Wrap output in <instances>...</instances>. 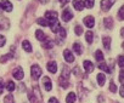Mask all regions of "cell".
Segmentation results:
<instances>
[{
    "instance_id": "obj_1",
    "label": "cell",
    "mask_w": 124,
    "mask_h": 103,
    "mask_svg": "<svg viewBox=\"0 0 124 103\" xmlns=\"http://www.w3.org/2000/svg\"><path fill=\"white\" fill-rule=\"evenodd\" d=\"M41 68L38 66V64H33L32 68H31V75L33 78V80H38L40 76H41Z\"/></svg>"
},
{
    "instance_id": "obj_2",
    "label": "cell",
    "mask_w": 124,
    "mask_h": 103,
    "mask_svg": "<svg viewBox=\"0 0 124 103\" xmlns=\"http://www.w3.org/2000/svg\"><path fill=\"white\" fill-rule=\"evenodd\" d=\"M114 3H116V0H101V3H100L101 10L102 11H108L113 6Z\"/></svg>"
},
{
    "instance_id": "obj_3",
    "label": "cell",
    "mask_w": 124,
    "mask_h": 103,
    "mask_svg": "<svg viewBox=\"0 0 124 103\" xmlns=\"http://www.w3.org/2000/svg\"><path fill=\"white\" fill-rule=\"evenodd\" d=\"M0 9L6 11V12H11L12 11V4L9 0H1V1H0Z\"/></svg>"
},
{
    "instance_id": "obj_4",
    "label": "cell",
    "mask_w": 124,
    "mask_h": 103,
    "mask_svg": "<svg viewBox=\"0 0 124 103\" xmlns=\"http://www.w3.org/2000/svg\"><path fill=\"white\" fill-rule=\"evenodd\" d=\"M12 75H14L15 79H17V80H22L23 76H24V72H23V69H22L21 67H17V68L14 69Z\"/></svg>"
},
{
    "instance_id": "obj_5",
    "label": "cell",
    "mask_w": 124,
    "mask_h": 103,
    "mask_svg": "<svg viewBox=\"0 0 124 103\" xmlns=\"http://www.w3.org/2000/svg\"><path fill=\"white\" fill-rule=\"evenodd\" d=\"M72 17H73L72 11H71L70 9H65L63 12H62V20H63L65 22H68V21L72 20Z\"/></svg>"
},
{
    "instance_id": "obj_6",
    "label": "cell",
    "mask_w": 124,
    "mask_h": 103,
    "mask_svg": "<svg viewBox=\"0 0 124 103\" xmlns=\"http://www.w3.org/2000/svg\"><path fill=\"white\" fill-rule=\"evenodd\" d=\"M45 18L49 20V23L54 22V21L57 20V12L56 11H46L45 12Z\"/></svg>"
},
{
    "instance_id": "obj_7",
    "label": "cell",
    "mask_w": 124,
    "mask_h": 103,
    "mask_svg": "<svg viewBox=\"0 0 124 103\" xmlns=\"http://www.w3.org/2000/svg\"><path fill=\"white\" fill-rule=\"evenodd\" d=\"M84 24H85L88 28H93V27L95 26V20H94V17H93V16H86V17L84 18Z\"/></svg>"
},
{
    "instance_id": "obj_8",
    "label": "cell",
    "mask_w": 124,
    "mask_h": 103,
    "mask_svg": "<svg viewBox=\"0 0 124 103\" xmlns=\"http://www.w3.org/2000/svg\"><path fill=\"white\" fill-rule=\"evenodd\" d=\"M63 56H65V60H66L68 63L74 62V56L72 55V52H71L70 50H65V51H63Z\"/></svg>"
},
{
    "instance_id": "obj_9",
    "label": "cell",
    "mask_w": 124,
    "mask_h": 103,
    "mask_svg": "<svg viewBox=\"0 0 124 103\" xmlns=\"http://www.w3.org/2000/svg\"><path fill=\"white\" fill-rule=\"evenodd\" d=\"M73 6H74V9L77 11H83V9L85 6V3L82 1V0H74V1H73Z\"/></svg>"
},
{
    "instance_id": "obj_10",
    "label": "cell",
    "mask_w": 124,
    "mask_h": 103,
    "mask_svg": "<svg viewBox=\"0 0 124 103\" xmlns=\"http://www.w3.org/2000/svg\"><path fill=\"white\" fill-rule=\"evenodd\" d=\"M43 84H44V87H45L46 91H51V89H52V84H51L50 78L44 76V78H43Z\"/></svg>"
},
{
    "instance_id": "obj_11",
    "label": "cell",
    "mask_w": 124,
    "mask_h": 103,
    "mask_svg": "<svg viewBox=\"0 0 124 103\" xmlns=\"http://www.w3.org/2000/svg\"><path fill=\"white\" fill-rule=\"evenodd\" d=\"M49 26H50V28H51V32H54V33H57V32L60 30V28H61V26H60V23H58L57 20L54 21V22H50Z\"/></svg>"
},
{
    "instance_id": "obj_12",
    "label": "cell",
    "mask_w": 124,
    "mask_h": 103,
    "mask_svg": "<svg viewBox=\"0 0 124 103\" xmlns=\"http://www.w3.org/2000/svg\"><path fill=\"white\" fill-rule=\"evenodd\" d=\"M83 66H84V69H85L86 73H91V72L94 70V64H93L90 61H84Z\"/></svg>"
},
{
    "instance_id": "obj_13",
    "label": "cell",
    "mask_w": 124,
    "mask_h": 103,
    "mask_svg": "<svg viewBox=\"0 0 124 103\" xmlns=\"http://www.w3.org/2000/svg\"><path fill=\"white\" fill-rule=\"evenodd\" d=\"M47 70L50 72V73H56L57 72V64H56V62H54V61H51V62H49L47 63Z\"/></svg>"
},
{
    "instance_id": "obj_14",
    "label": "cell",
    "mask_w": 124,
    "mask_h": 103,
    "mask_svg": "<svg viewBox=\"0 0 124 103\" xmlns=\"http://www.w3.org/2000/svg\"><path fill=\"white\" fill-rule=\"evenodd\" d=\"M22 47H23V50L26 51V52H32V45H31V42L28 40H23L22 41Z\"/></svg>"
},
{
    "instance_id": "obj_15",
    "label": "cell",
    "mask_w": 124,
    "mask_h": 103,
    "mask_svg": "<svg viewBox=\"0 0 124 103\" xmlns=\"http://www.w3.org/2000/svg\"><path fill=\"white\" fill-rule=\"evenodd\" d=\"M103 24H105V27L107 29H111L113 27V20H112V17H106L103 20Z\"/></svg>"
},
{
    "instance_id": "obj_16",
    "label": "cell",
    "mask_w": 124,
    "mask_h": 103,
    "mask_svg": "<svg viewBox=\"0 0 124 103\" xmlns=\"http://www.w3.org/2000/svg\"><path fill=\"white\" fill-rule=\"evenodd\" d=\"M35 38H37L38 40H40V41H44V40L46 39V36H45V33H44L43 30H40V29L35 30Z\"/></svg>"
},
{
    "instance_id": "obj_17",
    "label": "cell",
    "mask_w": 124,
    "mask_h": 103,
    "mask_svg": "<svg viewBox=\"0 0 124 103\" xmlns=\"http://www.w3.org/2000/svg\"><path fill=\"white\" fill-rule=\"evenodd\" d=\"M52 46H54V42H52V40L51 39H49V38H46L44 41H43V47L44 48H52Z\"/></svg>"
},
{
    "instance_id": "obj_18",
    "label": "cell",
    "mask_w": 124,
    "mask_h": 103,
    "mask_svg": "<svg viewBox=\"0 0 124 103\" xmlns=\"http://www.w3.org/2000/svg\"><path fill=\"white\" fill-rule=\"evenodd\" d=\"M102 42H103V46H105V48H106L107 51H109V50H111V38H108V36H105V38L102 39Z\"/></svg>"
},
{
    "instance_id": "obj_19",
    "label": "cell",
    "mask_w": 124,
    "mask_h": 103,
    "mask_svg": "<svg viewBox=\"0 0 124 103\" xmlns=\"http://www.w3.org/2000/svg\"><path fill=\"white\" fill-rule=\"evenodd\" d=\"M76 93L74 92H70L68 95H67V98H66V102L67 103H74L76 102Z\"/></svg>"
},
{
    "instance_id": "obj_20",
    "label": "cell",
    "mask_w": 124,
    "mask_h": 103,
    "mask_svg": "<svg viewBox=\"0 0 124 103\" xmlns=\"http://www.w3.org/2000/svg\"><path fill=\"white\" fill-rule=\"evenodd\" d=\"M14 57V54L12 52H10V54H8V55H5V56H1L0 57V63H6L10 58H12Z\"/></svg>"
},
{
    "instance_id": "obj_21",
    "label": "cell",
    "mask_w": 124,
    "mask_h": 103,
    "mask_svg": "<svg viewBox=\"0 0 124 103\" xmlns=\"http://www.w3.org/2000/svg\"><path fill=\"white\" fill-rule=\"evenodd\" d=\"M105 81H106L105 74H102V73L97 74V82H99V85H100V86H103V85H105Z\"/></svg>"
},
{
    "instance_id": "obj_22",
    "label": "cell",
    "mask_w": 124,
    "mask_h": 103,
    "mask_svg": "<svg viewBox=\"0 0 124 103\" xmlns=\"http://www.w3.org/2000/svg\"><path fill=\"white\" fill-rule=\"evenodd\" d=\"M73 50L76 51V54H78V55H82L83 47H82V45H80L79 42H76V44L73 45Z\"/></svg>"
},
{
    "instance_id": "obj_23",
    "label": "cell",
    "mask_w": 124,
    "mask_h": 103,
    "mask_svg": "<svg viewBox=\"0 0 124 103\" xmlns=\"http://www.w3.org/2000/svg\"><path fill=\"white\" fill-rule=\"evenodd\" d=\"M85 39H86V41H88L89 44H91V42H93V40H94V34H93V32H91V30L86 32V34H85Z\"/></svg>"
},
{
    "instance_id": "obj_24",
    "label": "cell",
    "mask_w": 124,
    "mask_h": 103,
    "mask_svg": "<svg viewBox=\"0 0 124 103\" xmlns=\"http://www.w3.org/2000/svg\"><path fill=\"white\" fill-rule=\"evenodd\" d=\"M99 68H100L101 70L106 72V73H111V69L106 66V63H105V62H100V63H99Z\"/></svg>"
},
{
    "instance_id": "obj_25",
    "label": "cell",
    "mask_w": 124,
    "mask_h": 103,
    "mask_svg": "<svg viewBox=\"0 0 124 103\" xmlns=\"http://www.w3.org/2000/svg\"><path fill=\"white\" fill-rule=\"evenodd\" d=\"M95 58H96V61H99V62H102V61H103V54L101 52L100 50H97L96 52H95Z\"/></svg>"
},
{
    "instance_id": "obj_26",
    "label": "cell",
    "mask_w": 124,
    "mask_h": 103,
    "mask_svg": "<svg viewBox=\"0 0 124 103\" xmlns=\"http://www.w3.org/2000/svg\"><path fill=\"white\" fill-rule=\"evenodd\" d=\"M37 23L39 26H43V27H47L49 26V22L46 21V18H38L37 20Z\"/></svg>"
},
{
    "instance_id": "obj_27",
    "label": "cell",
    "mask_w": 124,
    "mask_h": 103,
    "mask_svg": "<svg viewBox=\"0 0 124 103\" xmlns=\"http://www.w3.org/2000/svg\"><path fill=\"white\" fill-rule=\"evenodd\" d=\"M4 103H15V98L12 95H8L4 97Z\"/></svg>"
},
{
    "instance_id": "obj_28",
    "label": "cell",
    "mask_w": 124,
    "mask_h": 103,
    "mask_svg": "<svg viewBox=\"0 0 124 103\" xmlns=\"http://www.w3.org/2000/svg\"><path fill=\"white\" fill-rule=\"evenodd\" d=\"M6 89H8L10 92H12V91L16 89V85H15V82H14V81H8V84H6Z\"/></svg>"
},
{
    "instance_id": "obj_29",
    "label": "cell",
    "mask_w": 124,
    "mask_h": 103,
    "mask_svg": "<svg viewBox=\"0 0 124 103\" xmlns=\"http://www.w3.org/2000/svg\"><path fill=\"white\" fill-rule=\"evenodd\" d=\"M118 18L122 20V21L124 20V5H123V6L119 9V11H118Z\"/></svg>"
},
{
    "instance_id": "obj_30",
    "label": "cell",
    "mask_w": 124,
    "mask_h": 103,
    "mask_svg": "<svg viewBox=\"0 0 124 103\" xmlns=\"http://www.w3.org/2000/svg\"><path fill=\"white\" fill-rule=\"evenodd\" d=\"M57 33H58V36H60V38H62V39L66 38V30H65L63 28H60V30H58Z\"/></svg>"
},
{
    "instance_id": "obj_31",
    "label": "cell",
    "mask_w": 124,
    "mask_h": 103,
    "mask_svg": "<svg viewBox=\"0 0 124 103\" xmlns=\"http://www.w3.org/2000/svg\"><path fill=\"white\" fill-rule=\"evenodd\" d=\"M94 3H95V0H85V6L88 9H91L94 6Z\"/></svg>"
},
{
    "instance_id": "obj_32",
    "label": "cell",
    "mask_w": 124,
    "mask_h": 103,
    "mask_svg": "<svg viewBox=\"0 0 124 103\" xmlns=\"http://www.w3.org/2000/svg\"><path fill=\"white\" fill-rule=\"evenodd\" d=\"M74 30H76V34L77 35H82V33H83V28H82V26H76V28H74Z\"/></svg>"
},
{
    "instance_id": "obj_33",
    "label": "cell",
    "mask_w": 124,
    "mask_h": 103,
    "mask_svg": "<svg viewBox=\"0 0 124 103\" xmlns=\"http://www.w3.org/2000/svg\"><path fill=\"white\" fill-rule=\"evenodd\" d=\"M118 64L120 68H124V56H119L118 57Z\"/></svg>"
},
{
    "instance_id": "obj_34",
    "label": "cell",
    "mask_w": 124,
    "mask_h": 103,
    "mask_svg": "<svg viewBox=\"0 0 124 103\" xmlns=\"http://www.w3.org/2000/svg\"><path fill=\"white\" fill-rule=\"evenodd\" d=\"M5 44H6V39H5V36L0 34V47H3Z\"/></svg>"
},
{
    "instance_id": "obj_35",
    "label": "cell",
    "mask_w": 124,
    "mask_h": 103,
    "mask_svg": "<svg viewBox=\"0 0 124 103\" xmlns=\"http://www.w3.org/2000/svg\"><path fill=\"white\" fill-rule=\"evenodd\" d=\"M109 91H111V92H116V91H117V86L114 85L113 81L109 82Z\"/></svg>"
},
{
    "instance_id": "obj_36",
    "label": "cell",
    "mask_w": 124,
    "mask_h": 103,
    "mask_svg": "<svg viewBox=\"0 0 124 103\" xmlns=\"http://www.w3.org/2000/svg\"><path fill=\"white\" fill-rule=\"evenodd\" d=\"M119 81L124 84V70H120L119 73Z\"/></svg>"
},
{
    "instance_id": "obj_37",
    "label": "cell",
    "mask_w": 124,
    "mask_h": 103,
    "mask_svg": "<svg viewBox=\"0 0 124 103\" xmlns=\"http://www.w3.org/2000/svg\"><path fill=\"white\" fill-rule=\"evenodd\" d=\"M3 92H4V81L0 78V93H3Z\"/></svg>"
},
{
    "instance_id": "obj_38",
    "label": "cell",
    "mask_w": 124,
    "mask_h": 103,
    "mask_svg": "<svg viewBox=\"0 0 124 103\" xmlns=\"http://www.w3.org/2000/svg\"><path fill=\"white\" fill-rule=\"evenodd\" d=\"M49 103H60V102H58L55 97H51V98L49 99Z\"/></svg>"
},
{
    "instance_id": "obj_39",
    "label": "cell",
    "mask_w": 124,
    "mask_h": 103,
    "mask_svg": "<svg viewBox=\"0 0 124 103\" xmlns=\"http://www.w3.org/2000/svg\"><path fill=\"white\" fill-rule=\"evenodd\" d=\"M73 73H74V74L78 76V75H79V68H78V67H76V68L73 69Z\"/></svg>"
},
{
    "instance_id": "obj_40",
    "label": "cell",
    "mask_w": 124,
    "mask_h": 103,
    "mask_svg": "<svg viewBox=\"0 0 124 103\" xmlns=\"http://www.w3.org/2000/svg\"><path fill=\"white\" fill-rule=\"evenodd\" d=\"M119 93H120V96H122V97H124V85L120 87V92H119Z\"/></svg>"
},
{
    "instance_id": "obj_41",
    "label": "cell",
    "mask_w": 124,
    "mask_h": 103,
    "mask_svg": "<svg viewBox=\"0 0 124 103\" xmlns=\"http://www.w3.org/2000/svg\"><path fill=\"white\" fill-rule=\"evenodd\" d=\"M99 102H100V103H103V102H105V98H103V96H99Z\"/></svg>"
},
{
    "instance_id": "obj_42",
    "label": "cell",
    "mask_w": 124,
    "mask_h": 103,
    "mask_svg": "<svg viewBox=\"0 0 124 103\" xmlns=\"http://www.w3.org/2000/svg\"><path fill=\"white\" fill-rule=\"evenodd\" d=\"M68 1H70V0H60V3H61L62 5H65V4H67Z\"/></svg>"
},
{
    "instance_id": "obj_43",
    "label": "cell",
    "mask_w": 124,
    "mask_h": 103,
    "mask_svg": "<svg viewBox=\"0 0 124 103\" xmlns=\"http://www.w3.org/2000/svg\"><path fill=\"white\" fill-rule=\"evenodd\" d=\"M120 35L124 38V28H122V29H120Z\"/></svg>"
},
{
    "instance_id": "obj_44",
    "label": "cell",
    "mask_w": 124,
    "mask_h": 103,
    "mask_svg": "<svg viewBox=\"0 0 124 103\" xmlns=\"http://www.w3.org/2000/svg\"><path fill=\"white\" fill-rule=\"evenodd\" d=\"M49 1V0H40V3H43V4H46Z\"/></svg>"
}]
</instances>
